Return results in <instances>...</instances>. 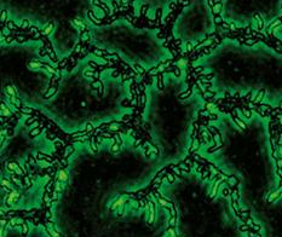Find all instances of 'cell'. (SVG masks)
Returning a JSON list of instances; mask_svg holds the SVG:
<instances>
[{
	"mask_svg": "<svg viewBox=\"0 0 282 237\" xmlns=\"http://www.w3.org/2000/svg\"><path fill=\"white\" fill-rule=\"evenodd\" d=\"M21 227H22V234H23V235H27V234L29 232V227H28V225H27L26 222L21 225Z\"/></svg>",
	"mask_w": 282,
	"mask_h": 237,
	"instance_id": "f546056e",
	"label": "cell"
},
{
	"mask_svg": "<svg viewBox=\"0 0 282 237\" xmlns=\"http://www.w3.org/2000/svg\"><path fill=\"white\" fill-rule=\"evenodd\" d=\"M208 120H209V121H217V120H218V116H217L216 114H213V113H209Z\"/></svg>",
	"mask_w": 282,
	"mask_h": 237,
	"instance_id": "d590c367",
	"label": "cell"
},
{
	"mask_svg": "<svg viewBox=\"0 0 282 237\" xmlns=\"http://www.w3.org/2000/svg\"><path fill=\"white\" fill-rule=\"evenodd\" d=\"M55 29V23H53V21H51V22H49V23H47L46 24V26H45V28L41 30V33H43V35L44 36H49L50 34H51V33H52V30Z\"/></svg>",
	"mask_w": 282,
	"mask_h": 237,
	"instance_id": "52a82bcc",
	"label": "cell"
},
{
	"mask_svg": "<svg viewBox=\"0 0 282 237\" xmlns=\"http://www.w3.org/2000/svg\"><path fill=\"white\" fill-rule=\"evenodd\" d=\"M20 27H21V29H22V30H27V29H29V28H30L29 21H28V20H23V21H22V23L20 24Z\"/></svg>",
	"mask_w": 282,
	"mask_h": 237,
	"instance_id": "d4e9b609",
	"label": "cell"
},
{
	"mask_svg": "<svg viewBox=\"0 0 282 237\" xmlns=\"http://www.w3.org/2000/svg\"><path fill=\"white\" fill-rule=\"evenodd\" d=\"M227 183H228V185H229L230 187H232V189L239 185V180H237V178H236L235 175H229Z\"/></svg>",
	"mask_w": 282,
	"mask_h": 237,
	"instance_id": "5bb4252c",
	"label": "cell"
},
{
	"mask_svg": "<svg viewBox=\"0 0 282 237\" xmlns=\"http://www.w3.org/2000/svg\"><path fill=\"white\" fill-rule=\"evenodd\" d=\"M120 146L121 145H119L115 141H113V144H111V151H114V152H118L119 150H120Z\"/></svg>",
	"mask_w": 282,
	"mask_h": 237,
	"instance_id": "83f0119b",
	"label": "cell"
},
{
	"mask_svg": "<svg viewBox=\"0 0 282 237\" xmlns=\"http://www.w3.org/2000/svg\"><path fill=\"white\" fill-rule=\"evenodd\" d=\"M254 18L258 21V29H259V30L263 29V28H264V21H263V18L260 17V15H258V13L254 15Z\"/></svg>",
	"mask_w": 282,
	"mask_h": 237,
	"instance_id": "7402d4cb",
	"label": "cell"
},
{
	"mask_svg": "<svg viewBox=\"0 0 282 237\" xmlns=\"http://www.w3.org/2000/svg\"><path fill=\"white\" fill-rule=\"evenodd\" d=\"M164 78V73H157L156 74V79H157V88L160 89H164V82H162V79Z\"/></svg>",
	"mask_w": 282,
	"mask_h": 237,
	"instance_id": "d6986e66",
	"label": "cell"
},
{
	"mask_svg": "<svg viewBox=\"0 0 282 237\" xmlns=\"http://www.w3.org/2000/svg\"><path fill=\"white\" fill-rule=\"evenodd\" d=\"M0 115H3L5 117H10V116L13 115V114L11 113V110H10V107H9V105H6L5 102H1V114H0Z\"/></svg>",
	"mask_w": 282,
	"mask_h": 237,
	"instance_id": "30bf717a",
	"label": "cell"
},
{
	"mask_svg": "<svg viewBox=\"0 0 282 237\" xmlns=\"http://www.w3.org/2000/svg\"><path fill=\"white\" fill-rule=\"evenodd\" d=\"M168 225L172 226V227H176V225H177V217H170V220H168Z\"/></svg>",
	"mask_w": 282,
	"mask_h": 237,
	"instance_id": "f1b7e54d",
	"label": "cell"
},
{
	"mask_svg": "<svg viewBox=\"0 0 282 237\" xmlns=\"http://www.w3.org/2000/svg\"><path fill=\"white\" fill-rule=\"evenodd\" d=\"M39 55L41 56V57H44V56H46V55H47V53H46V47H45V46H43V47L39 50Z\"/></svg>",
	"mask_w": 282,
	"mask_h": 237,
	"instance_id": "74e56055",
	"label": "cell"
},
{
	"mask_svg": "<svg viewBox=\"0 0 282 237\" xmlns=\"http://www.w3.org/2000/svg\"><path fill=\"white\" fill-rule=\"evenodd\" d=\"M148 10H149V5H148V4L142 5V6H141V10H139V12H141V16H139V17H147V12H148Z\"/></svg>",
	"mask_w": 282,
	"mask_h": 237,
	"instance_id": "44dd1931",
	"label": "cell"
},
{
	"mask_svg": "<svg viewBox=\"0 0 282 237\" xmlns=\"http://www.w3.org/2000/svg\"><path fill=\"white\" fill-rule=\"evenodd\" d=\"M80 41H83V43H90L91 41V36H90V31H88V29L80 31Z\"/></svg>",
	"mask_w": 282,
	"mask_h": 237,
	"instance_id": "7c38bea8",
	"label": "cell"
},
{
	"mask_svg": "<svg viewBox=\"0 0 282 237\" xmlns=\"http://www.w3.org/2000/svg\"><path fill=\"white\" fill-rule=\"evenodd\" d=\"M5 92H6V96H11V97H17V89H15L13 86L11 85H7L6 88H5Z\"/></svg>",
	"mask_w": 282,
	"mask_h": 237,
	"instance_id": "9a60e30c",
	"label": "cell"
},
{
	"mask_svg": "<svg viewBox=\"0 0 282 237\" xmlns=\"http://www.w3.org/2000/svg\"><path fill=\"white\" fill-rule=\"evenodd\" d=\"M7 16H9V13H7V11L6 10H3L1 11V18H0V21H1V24H5L7 21Z\"/></svg>",
	"mask_w": 282,
	"mask_h": 237,
	"instance_id": "484cf974",
	"label": "cell"
},
{
	"mask_svg": "<svg viewBox=\"0 0 282 237\" xmlns=\"http://www.w3.org/2000/svg\"><path fill=\"white\" fill-rule=\"evenodd\" d=\"M155 222V203L154 201H149V209H148V224L151 225Z\"/></svg>",
	"mask_w": 282,
	"mask_h": 237,
	"instance_id": "3957f363",
	"label": "cell"
},
{
	"mask_svg": "<svg viewBox=\"0 0 282 237\" xmlns=\"http://www.w3.org/2000/svg\"><path fill=\"white\" fill-rule=\"evenodd\" d=\"M20 197H21L20 192H18L17 190H12L11 192L7 194L6 199H5V203H6V206H7V207H11L12 205H15V203L20 200Z\"/></svg>",
	"mask_w": 282,
	"mask_h": 237,
	"instance_id": "6da1fadb",
	"label": "cell"
},
{
	"mask_svg": "<svg viewBox=\"0 0 282 237\" xmlns=\"http://www.w3.org/2000/svg\"><path fill=\"white\" fill-rule=\"evenodd\" d=\"M224 182L225 180H223V179H220V178H218L217 180H214V184L211 187V191H209V196H211V199H213L214 196L217 195V192H218V189H219V185H222Z\"/></svg>",
	"mask_w": 282,
	"mask_h": 237,
	"instance_id": "277c9868",
	"label": "cell"
},
{
	"mask_svg": "<svg viewBox=\"0 0 282 237\" xmlns=\"http://www.w3.org/2000/svg\"><path fill=\"white\" fill-rule=\"evenodd\" d=\"M168 167H170V169L172 171V172L178 177V178H182L183 175H182V172H181V169H179V167H178V165H168Z\"/></svg>",
	"mask_w": 282,
	"mask_h": 237,
	"instance_id": "2e32d148",
	"label": "cell"
},
{
	"mask_svg": "<svg viewBox=\"0 0 282 237\" xmlns=\"http://www.w3.org/2000/svg\"><path fill=\"white\" fill-rule=\"evenodd\" d=\"M73 26L79 30V31H83V30H87V26L86 24L80 20V18H75L74 21H73Z\"/></svg>",
	"mask_w": 282,
	"mask_h": 237,
	"instance_id": "ba28073f",
	"label": "cell"
},
{
	"mask_svg": "<svg viewBox=\"0 0 282 237\" xmlns=\"http://www.w3.org/2000/svg\"><path fill=\"white\" fill-rule=\"evenodd\" d=\"M114 141H115V142H116L119 145H122V144H124V142H122V139H121V137H120V133H115Z\"/></svg>",
	"mask_w": 282,
	"mask_h": 237,
	"instance_id": "d6a6232c",
	"label": "cell"
},
{
	"mask_svg": "<svg viewBox=\"0 0 282 237\" xmlns=\"http://www.w3.org/2000/svg\"><path fill=\"white\" fill-rule=\"evenodd\" d=\"M251 230H253V231H255V232H259V231L262 230V226H260V225H258V224H254V225L251 227Z\"/></svg>",
	"mask_w": 282,
	"mask_h": 237,
	"instance_id": "8d00e7d4",
	"label": "cell"
},
{
	"mask_svg": "<svg viewBox=\"0 0 282 237\" xmlns=\"http://www.w3.org/2000/svg\"><path fill=\"white\" fill-rule=\"evenodd\" d=\"M264 94H265V89H262V91L258 92V94L251 101V103H253L254 105H259L262 103V101H263V98H264Z\"/></svg>",
	"mask_w": 282,
	"mask_h": 237,
	"instance_id": "8fae6325",
	"label": "cell"
},
{
	"mask_svg": "<svg viewBox=\"0 0 282 237\" xmlns=\"http://www.w3.org/2000/svg\"><path fill=\"white\" fill-rule=\"evenodd\" d=\"M39 119H40V116H33V117H30V119L26 120V121H24V125H26V126H31V125H33L34 122H36Z\"/></svg>",
	"mask_w": 282,
	"mask_h": 237,
	"instance_id": "cb8c5ba5",
	"label": "cell"
},
{
	"mask_svg": "<svg viewBox=\"0 0 282 237\" xmlns=\"http://www.w3.org/2000/svg\"><path fill=\"white\" fill-rule=\"evenodd\" d=\"M1 186H6V187H10L11 186V182L10 180H7L6 178H1Z\"/></svg>",
	"mask_w": 282,
	"mask_h": 237,
	"instance_id": "1f68e13d",
	"label": "cell"
},
{
	"mask_svg": "<svg viewBox=\"0 0 282 237\" xmlns=\"http://www.w3.org/2000/svg\"><path fill=\"white\" fill-rule=\"evenodd\" d=\"M240 109H241V111H242V114L246 116V119H251V116H252V110L251 109H248L247 107H240Z\"/></svg>",
	"mask_w": 282,
	"mask_h": 237,
	"instance_id": "ffe728a7",
	"label": "cell"
},
{
	"mask_svg": "<svg viewBox=\"0 0 282 237\" xmlns=\"http://www.w3.org/2000/svg\"><path fill=\"white\" fill-rule=\"evenodd\" d=\"M214 23L216 24H222L223 23V18L220 17V15H214Z\"/></svg>",
	"mask_w": 282,
	"mask_h": 237,
	"instance_id": "e575fe53",
	"label": "cell"
},
{
	"mask_svg": "<svg viewBox=\"0 0 282 237\" xmlns=\"http://www.w3.org/2000/svg\"><path fill=\"white\" fill-rule=\"evenodd\" d=\"M125 197H127V196L125 195V194H121V195H119L118 197H116V200L114 201L111 203V206H110V209L114 212V210H118V208L120 207V206H122V205H125L126 203V201H125Z\"/></svg>",
	"mask_w": 282,
	"mask_h": 237,
	"instance_id": "7a4b0ae2",
	"label": "cell"
},
{
	"mask_svg": "<svg viewBox=\"0 0 282 237\" xmlns=\"http://www.w3.org/2000/svg\"><path fill=\"white\" fill-rule=\"evenodd\" d=\"M75 152V148L73 144H66V148H64V159H68L70 157L71 155H73Z\"/></svg>",
	"mask_w": 282,
	"mask_h": 237,
	"instance_id": "9c48e42d",
	"label": "cell"
},
{
	"mask_svg": "<svg viewBox=\"0 0 282 237\" xmlns=\"http://www.w3.org/2000/svg\"><path fill=\"white\" fill-rule=\"evenodd\" d=\"M58 82L59 81H56L55 85L50 88L46 89V92L44 93V98H46V99H49V98H51L52 96H55L56 93H57V89H58Z\"/></svg>",
	"mask_w": 282,
	"mask_h": 237,
	"instance_id": "5b68a950",
	"label": "cell"
},
{
	"mask_svg": "<svg viewBox=\"0 0 282 237\" xmlns=\"http://www.w3.org/2000/svg\"><path fill=\"white\" fill-rule=\"evenodd\" d=\"M171 70H172V73H173V74H174L177 78H179V76H181V69H179L178 67H176L174 64L171 67Z\"/></svg>",
	"mask_w": 282,
	"mask_h": 237,
	"instance_id": "4316f807",
	"label": "cell"
},
{
	"mask_svg": "<svg viewBox=\"0 0 282 237\" xmlns=\"http://www.w3.org/2000/svg\"><path fill=\"white\" fill-rule=\"evenodd\" d=\"M7 98H9V101L13 104V105H16L18 109H21L22 107H23V104H22V102H21V99L18 97H11V96H7Z\"/></svg>",
	"mask_w": 282,
	"mask_h": 237,
	"instance_id": "4fadbf2b",
	"label": "cell"
},
{
	"mask_svg": "<svg viewBox=\"0 0 282 237\" xmlns=\"http://www.w3.org/2000/svg\"><path fill=\"white\" fill-rule=\"evenodd\" d=\"M240 231H242V232H248V231H251V227H249L247 224H244V225H241V226H240Z\"/></svg>",
	"mask_w": 282,
	"mask_h": 237,
	"instance_id": "836d02e7",
	"label": "cell"
},
{
	"mask_svg": "<svg viewBox=\"0 0 282 237\" xmlns=\"http://www.w3.org/2000/svg\"><path fill=\"white\" fill-rule=\"evenodd\" d=\"M178 167H179L181 171H184L185 173H190L191 172V167L189 165H187V163H185L184 161H182V162L178 163Z\"/></svg>",
	"mask_w": 282,
	"mask_h": 237,
	"instance_id": "ac0fdd59",
	"label": "cell"
},
{
	"mask_svg": "<svg viewBox=\"0 0 282 237\" xmlns=\"http://www.w3.org/2000/svg\"><path fill=\"white\" fill-rule=\"evenodd\" d=\"M55 179H58V180H61L64 185H66L67 182H68V173H67V171L64 169V168H59V171L57 172V174H56V178Z\"/></svg>",
	"mask_w": 282,
	"mask_h": 237,
	"instance_id": "8992f818",
	"label": "cell"
},
{
	"mask_svg": "<svg viewBox=\"0 0 282 237\" xmlns=\"http://www.w3.org/2000/svg\"><path fill=\"white\" fill-rule=\"evenodd\" d=\"M134 69H136V71L138 73L139 75H142V76H144V75H146V73H147V70L144 69V68H142L139 64H134Z\"/></svg>",
	"mask_w": 282,
	"mask_h": 237,
	"instance_id": "603a6c76",
	"label": "cell"
},
{
	"mask_svg": "<svg viewBox=\"0 0 282 237\" xmlns=\"http://www.w3.org/2000/svg\"><path fill=\"white\" fill-rule=\"evenodd\" d=\"M27 161H28V162H29V163H30V165L33 166V167H35V166H36V159H35V157H33V156H31V155H29V156H28Z\"/></svg>",
	"mask_w": 282,
	"mask_h": 237,
	"instance_id": "4dcf8cb0",
	"label": "cell"
},
{
	"mask_svg": "<svg viewBox=\"0 0 282 237\" xmlns=\"http://www.w3.org/2000/svg\"><path fill=\"white\" fill-rule=\"evenodd\" d=\"M177 237H179V236H177Z\"/></svg>",
	"mask_w": 282,
	"mask_h": 237,
	"instance_id": "f35d334b",
	"label": "cell"
},
{
	"mask_svg": "<svg viewBox=\"0 0 282 237\" xmlns=\"http://www.w3.org/2000/svg\"><path fill=\"white\" fill-rule=\"evenodd\" d=\"M46 53H47V56L50 57V59L55 63V64H57L59 61H58V58H57V56H56V53L53 52V50H49V48H46Z\"/></svg>",
	"mask_w": 282,
	"mask_h": 237,
	"instance_id": "e0dca14e",
	"label": "cell"
}]
</instances>
